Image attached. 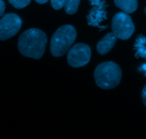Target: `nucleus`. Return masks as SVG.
Instances as JSON below:
<instances>
[{
	"label": "nucleus",
	"mask_w": 146,
	"mask_h": 139,
	"mask_svg": "<svg viewBox=\"0 0 146 139\" xmlns=\"http://www.w3.org/2000/svg\"><path fill=\"white\" fill-rule=\"evenodd\" d=\"M47 35L38 29H29L24 32L18 39V49L25 57L40 59L45 51Z\"/></svg>",
	"instance_id": "1"
},
{
	"label": "nucleus",
	"mask_w": 146,
	"mask_h": 139,
	"mask_svg": "<svg viewBox=\"0 0 146 139\" xmlns=\"http://www.w3.org/2000/svg\"><path fill=\"white\" fill-rule=\"evenodd\" d=\"M97 86L102 89H112L119 85L122 78L120 67L113 61L99 64L94 73Z\"/></svg>",
	"instance_id": "2"
},
{
	"label": "nucleus",
	"mask_w": 146,
	"mask_h": 139,
	"mask_svg": "<svg viewBox=\"0 0 146 139\" xmlns=\"http://www.w3.org/2000/svg\"><path fill=\"white\" fill-rule=\"evenodd\" d=\"M77 36L75 28L70 24L62 26L52 35L50 40V53L54 57H60L70 50Z\"/></svg>",
	"instance_id": "3"
},
{
	"label": "nucleus",
	"mask_w": 146,
	"mask_h": 139,
	"mask_svg": "<svg viewBox=\"0 0 146 139\" xmlns=\"http://www.w3.org/2000/svg\"><path fill=\"white\" fill-rule=\"evenodd\" d=\"M112 32L115 36L121 40H127L135 32V25L131 17L125 12H118L113 18Z\"/></svg>",
	"instance_id": "4"
},
{
	"label": "nucleus",
	"mask_w": 146,
	"mask_h": 139,
	"mask_svg": "<svg viewBox=\"0 0 146 139\" xmlns=\"http://www.w3.org/2000/svg\"><path fill=\"white\" fill-rule=\"evenodd\" d=\"M91 58L90 47L84 43H78L72 46L67 54V63L73 68L85 67Z\"/></svg>",
	"instance_id": "5"
},
{
	"label": "nucleus",
	"mask_w": 146,
	"mask_h": 139,
	"mask_svg": "<svg viewBox=\"0 0 146 139\" xmlns=\"http://www.w3.org/2000/svg\"><path fill=\"white\" fill-rule=\"evenodd\" d=\"M22 19L14 13L3 15L0 19V40L5 41L15 36L20 30Z\"/></svg>",
	"instance_id": "6"
},
{
	"label": "nucleus",
	"mask_w": 146,
	"mask_h": 139,
	"mask_svg": "<svg viewBox=\"0 0 146 139\" xmlns=\"http://www.w3.org/2000/svg\"><path fill=\"white\" fill-rule=\"evenodd\" d=\"M117 38L115 36L114 34L108 33L103 38L99 41L97 43L96 49L100 55H105L108 54L112 49L114 47Z\"/></svg>",
	"instance_id": "7"
},
{
	"label": "nucleus",
	"mask_w": 146,
	"mask_h": 139,
	"mask_svg": "<svg viewBox=\"0 0 146 139\" xmlns=\"http://www.w3.org/2000/svg\"><path fill=\"white\" fill-rule=\"evenodd\" d=\"M114 3L117 7L127 14L133 13L138 7L137 0H114Z\"/></svg>",
	"instance_id": "8"
},
{
	"label": "nucleus",
	"mask_w": 146,
	"mask_h": 139,
	"mask_svg": "<svg viewBox=\"0 0 146 139\" xmlns=\"http://www.w3.org/2000/svg\"><path fill=\"white\" fill-rule=\"evenodd\" d=\"M134 49L136 58L141 57L146 59V37L141 34L137 36L135 42Z\"/></svg>",
	"instance_id": "9"
},
{
	"label": "nucleus",
	"mask_w": 146,
	"mask_h": 139,
	"mask_svg": "<svg viewBox=\"0 0 146 139\" xmlns=\"http://www.w3.org/2000/svg\"><path fill=\"white\" fill-rule=\"evenodd\" d=\"M80 0H65L64 2V11L67 14H75L78 12Z\"/></svg>",
	"instance_id": "10"
},
{
	"label": "nucleus",
	"mask_w": 146,
	"mask_h": 139,
	"mask_svg": "<svg viewBox=\"0 0 146 139\" xmlns=\"http://www.w3.org/2000/svg\"><path fill=\"white\" fill-rule=\"evenodd\" d=\"M9 3L17 9H23L29 5L31 0H8Z\"/></svg>",
	"instance_id": "11"
},
{
	"label": "nucleus",
	"mask_w": 146,
	"mask_h": 139,
	"mask_svg": "<svg viewBox=\"0 0 146 139\" xmlns=\"http://www.w3.org/2000/svg\"><path fill=\"white\" fill-rule=\"evenodd\" d=\"M51 1L52 7L54 9L60 10L62 8L64 7L65 0H50Z\"/></svg>",
	"instance_id": "12"
},
{
	"label": "nucleus",
	"mask_w": 146,
	"mask_h": 139,
	"mask_svg": "<svg viewBox=\"0 0 146 139\" xmlns=\"http://www.w3.org/2000/svg\"><path fill=\"white\" fill-rule=\"evenodd\" d=\"M5 12V3L4 1L0 0V17L3 16Z\"/></svg>",
	"instance_id": "13"
},
{
	"label": "nucleus",
	"mask_w": 146,
	"mask_h": 139,
	"mask_svg": "<svg viewBox=\"0 0 146 139\" xmlns=\"http://www.w3.org/2000/svg\"><path fill=\"white\" fill-rule=\"evenodd\" d=\"M142 99H143V103L146 106V84L145 85L143 91H142Z\"/></svg>",
	"instance_id": "14"
},
{
	"label": "nucleus",
	"mask_w": 146,
	"mask_h": 139,
	"mask_svg": "<svg viewBox=\"0 0 146 139\" xmlns=\"http://www.w3.org/2000/svg\"><path fill=\"white\" fill-rule=\"evenodd\" d=\"M36 3L40 4V5H43V4H45L48 2L49 0H35Z\"/></svg>",
	"instance_id": "15"
},
{
	"label": "nucleus",
	"mask_w": 146,
	"mask_h": 139,
	"mask_svg": "<svg viewBox=\"0 0 146 139\" xmlns=\"http://www.w3.org/2000/svg\"><path fill=\"white\" fill-rule=\"evenodd\" d=\"M143 69L145 70L146 71V64H144V65L143 66Z\"/></svg>",
	"instance_id": "16"
},
{
	"label": "nucleus",
	"mask_w": 146,
	"mask_h": 139,
	"mask_svg": "<svg viewBox=\"0 0 146 139\" xmlns=\"http://www.w3.org/2000/svg\"><path fill=\"white\" fill-rule=\"evenodd\" d=\"M144 12H145V14H146V7L145 8V9H144Z\"/></svg>",
	"instance_id": "17"
}]
</instances>
